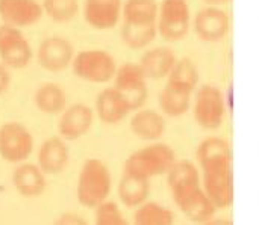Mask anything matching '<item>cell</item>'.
<instances>
[{"label":"cell","instance_id":"1","mask_svg":"<svg viewBox=\"0 0 259 225\" xmlns=\"http://www.w3.org/2000/svg\"><path fill=\"white\" fill-rule=\"evenodd\" d=\"M197 160L202 170L203 189L217 209L234 203V174L229 144L217 136L206 138L197 147Z\"/></svg>","mask_w":259,"mask_h":225},{"label":"cell","instance_id":"2","mask_svg":"<svg viewBox=\"0 0 259 225\" xmlns=\"http://www.w3.org/2000/svg\"><path fill=\"white\" fill-rule=\"evenodd\" d=\"M171 197L181 212L196 224H205L214 218L215 206L200 185L199 170L193 162L176 160L167 173Z\"/></svg>","mask_w":259,"mask_h":225},{"label":"cell","instance_id":"3","mask_svg":"<svg viewBox=\"0 0 259 225\" xmlns=\"http://www.w3.org/2000/svg\"><path fill=\"white\" fill-rule=\"evenodd\" d=\"M156 0H126L121 15V39L131 48H144L158 33Z\"/></svg>","mask_w":259,"mask_h":225},{"label":"cell","instance_id":"4","mask_svg":"<svg viewBox=\"0 0 259 225\" xmlns=\"http://www.w3.org/2000/svg\"><path fill=\"white\" fill-rule=\"evenodd\" d=\"M112 188L109 168L100 159H88L83 162L77 179V201L80 206L96 209L103 204Z\"/></svg>","mask_w":259,"mask_h":225},{"label":"cell","instance_id":"5","mask_svg":"<svg viewBox=\"0 0 259 225\" xmlns=\"http://www.w3.org/2000/svg\"><path fill=\"white\" fill-rule=\"evenodd\" d=\"M176 163V154L167 144L156 142L132 153L124 162V173L150 180L167 174Z\"/></svg>","mask_w":259,"mask_h":225},{"label":"cell","instance_id":"6","mask_svg":"<svg viewBox=\"0 0 259 225\" xmlns=\"http://www.w3.org/2000/svg\"><path fill=\"white\" fill-rule=\"evenodd\" d=\"M71 68L73 73L85 82L106 83L114 79L118 65L109 51L102 48H87L74 54Z\"/></svg>","mask_w":259,"mask_h":225},{"label":"cell","instance_id":"7","mask_svg":"<svg viewBox=\"0 0 259 225\" xmlns=\"http://www.w3.org/2000/svg\"><path fill=\"white\" fill-rule=\"evenodd\" d=\"M193 112L196 123L206 130L219 129L226 118V100L220 88L205 83L196 89Z\"/></svg>","mask_w":259,"mask_h":225},{"label":"cell","instance_id":"8","mask_svg":"<svg viewBox=\"0 0 259 225\" xmlns=\"http://www.w3.org/2000/svg\"><path fill=\"white\" fill-rule=\"evenodd\" d=\"M33 151V138L29 129L17 121L0 127V157L8 163H23Z\"/></svg>","mask_w":259,"mask_h":225},{"label":"cell","instance_id":"9","mask_svg":"<svg viewBox=\"0 0 259 225\" xmlns=\"http://www.w3.org/2000/svg\"><path fill=\"white\" fill-rule=\"evenodd\" d=\"M33 58V50L21 29L0 24V62L9 70L26 68Z\"/></svg>","mask_w":259,"mask_h":225},{"label":"cell","instance_id":"10","mask_svg":"<svg viewBox=\"0 0 259 225\" xmlns=\"http://www.w3.org/2000/svg\"><path fill=\"white\" fill-rule=\"evenodd\" d=\"M191 23L190 6L187 0H162L158 11V33L165 41H179Z\"/></svg>","mask_w":259,"mask_h":225},{"label":"cell","instance_id":"11","mask_svg":"<svg viewBox=\"0 0 259 225\" xmlns=\"http://www.w3.org/2000/svg\"><path fill=\"white\" fill-rule=\"evenodd\" d=\"M114 88L126 97L132 110L141 109L147 101V77L137 62H124L117 68L114 76Z\"/></svg>","mask_w":259,"mask_h":225},{"label":"cell","instance_id":"12","mask_svg":"<svg viewBox=\"0 0 259 225\" xmlns=\"http://www.w3.org/2000/svg\"><path fill=\"white\" fill-rule=\"evenodd\" d=\"M35 54L42 70L50 73H59L71 67L76 51L73 44L67 38L52 35L39 42Z\"/></svg>","mask_w":259,"mask_h":225},{"label":"cell","instance_id":"13","mask_svg":"<svg viewBox=\"0 0 259 225\" xmlns=\"http://www.w3.org/2000/svg\"><path fill=\"white\" fill-rule=\"evenodd\" d=\"M193 29L200 39L206 42H217L228 35L231 20L228 12L220 6H206L194 15Z\"/></svg>","mask_w":259,"mask_h":225},{"label":"cell","instance_id":"14","mask_svg":"<svg viewBox=\"0 0 259 225\" xmlns=\"http://www.w3.org/2000/svg\"><path fill=\"white\" fill-rule=\"evenodd\" d=\"M94 121V110L85 103H73L59 117V136L65 141H76L87 135Z\"/></svg>","mask_w":259,"mask_h":225},{"label":"cell","instance_id":"15","mask_svg":"<svg viewBox=\"0 0 259 225\" xmlns=\"http://www.w3.org/2000/svg\"><path fill=\"white\" fill-rule=\"evenodd\" d=\"M42 15V5L38 0H0L2 21L17 29L38 23Z\"/></svg>","mask_w":259,"mask_h":225},{"label":"cell","instance_id":"16","mask_svg":"<svg viewBox=\"0 0 259 225\" xmlns=\"http://www.w3.org/2000/svg\"><path fill=\"white\" fill-rule=\"evenodd\" d=\"M123 0H85L83 18L97 30L112 29L123 15Z\"/></svg>","mask_w":259,"mask_h":225},{"label":"cell","instance_id":"17","mask_svg":"<svg viewBox=\"0 0 259 225\" xmlns=\"http://www.w3.org/2000/svg\"><path fill=\"white\" fill-rule=\"evenodd\" d=\"M70 162V150L64 138L52 136L38 150V166L47 176L61 174Z\"/></svg>","mask_w":259,"mask_h":225},{"label":"cell","instance_id":"18","mask_svg":"<svg viewBox=\"0 0 259 225\" xmlns=\"http://www.w3.org/2000/svg\"><path fill=\"white\" fill-rule=\"evenodd\" d=\"M132 112L126 97L114 86L105 88L96 98V114L105 124H117Z\"/></svg>","mask_w":259,"mask_h":225},{"label":"cell","instance_id":"19","mask_svg":"<svg viewBox=\"0 0 259 225\" xmlns=\"http://www.w3.org/2000/svg\"><path fill=\"white\" fill-rule=\"evenodd\" d=\"M12 185L15 191L26 198H36L46 192V174L35 163L23 162L12 173Z\"/></svg>","mask_w":259,"mask_h":225},{"label":"cell","instance_id":"20","mask_svg":"<svg viewBox=\"0 0 259 225\" xmlns=\"http://www.w3.org/2000/svg\"><path fill=\"white\" fill-rule=\"evenodd\" d=\"M176 62H178V58L175 51L165 45H159V47L146 50L138 64L144 76L147 77V80L149 79L159 80V79L168 77Z\"/></svg>","mask_w":259,"mask_h":225},{"label":"cell","instance_id":"21","mask_svg":"<svg viewBox=\"0 0 259 225\" xmlns=\"http://www.w3.org/2000/svg\"><path fill=\"white\" fill-rule=\"evenodd\" d=\"M165 118L155 109H138L131 118V130L144 141H156L165 133Z\"/></svg>","mask_w":259,"mask_h":225},{"label":"cell","instance_id":"22","mask_svg":"<svg viewBox=\"0 0 259 225\" xmlns=\"http://www.w3.org/2000/svg\"><path fill=\"white\" fill-rule=\"evenodd\" d=\"M33 103L36 109L47 115L62 114L67 107V94L59 83L46 82L39 85L33 94Z\"/></svg>","mask_w":259,"mask_h":225},{"label":"cell","instance_id":"23","mask_svg":"<svg viewBox=\"0 0 259 225\" xmlns=\"http://www.w3.org/2000/svg\"><path fill=\"white\" fill-rule=\"evenodd\" d=\"M199 70L197 65L193 59L190 58H181L178 59L176 65L173 67L171 73L167 77V86L187 92V94H194L199 85Z\"/></svg>","mask_w":259,"mask_h":225},{"label":"cell","instance_id":"24","mask_svg":"<svg viewBox=\"0 0 259 225\" xmlns=\"http://www.w3.org/2000/svg\"><path fill=\"white\" fill-rule=\"evenodd\" d=\"M150 194L149 180L131 174H123L118 183V198L126 207H140L144 204Z\"/></svg>","mask_w":259,"mask_h":225},{"label":"cell","instance_id":"25","mask_svg":"<svg viewBox=\"0 0 259 225\" xmlns=\"http://www.w3.org/2000/svg\"><path fill=\"white\" fill-rule=\"evenodd\" d=\"M159 107L161 110L173 118L182 117L184 114H187V110L191 106V94L173 89L170 86H164L161 94H159Z\"/></svg>","mask_w":259,"mask_h":225},{"label":"cell","instance_id":"26","mask_svg":"<svg viewBox=\"0 0 259 225\" xmlns=\"http://www.w3.org/2000/svg\"><path fill=\"white\" fill-rule=\"evenodd\" d=\"M175 215L170 209L158 204V203H144L141 204L135 215H134V225H173Z\"/></svg>","mask_w":259,"mask_h":225},{"label":"cell","instance_id":"27","mask_svg":"<svg viewBox=\"0 0 259 225\" xmlns=\"http://www.w3.org/2000/svg\"><path fill=\"white\" fill-rule=\"evenodd\" d=\"M42 11L56 23H68L79 14V0H42Z\"/></svg>","mask_w":259,"mask_h":225},{"label":"cell","instance_id":"28","mask_svg":"<svg viewBox=\"0 0 259 225\" xmlns=\"http://www.w3.org/2000/svg\"><path fill=\"white\" fill-rule=\"evenodd\" d=\"M94 225H129L120 207L112 201H105L96 207Z\"/></svg>","mask_w":259,"mask_h":225},{"label":"cell","instance_id":"29","mask_svg":"<svg viewBox=\"0 0 259 225\" xmlns=\"http://www.w3.org/2000/svg\"><path fill=\"white\" fill-rule=\"evenodd\" d=\"M53 225H90V224H88V221H87L85 218H82V216H79V215H76V213H70V212H67V213L59 215V216L55 219Z\"/></svg>","mask_w":259,"mask_h":225},{"label":"cell","instance_id":"30","mask_svg":"<svg viewBox=\"0 0 259 225\" xmlns=\"http://www.w3.org/2000/svg\"><path fill=\"white\" fill-rule=\"evenodd\" d=\"M12 82V77H11V70L3 64L0 62V95L5 94L9 88Z\"/></svg>","mask_w":259,"mask_h":225},{"label":"cell","instance_id":"31","mask_svg":"<svg viewBox=\"0 0 259 225\" xmlns=\"http://www.w3.org/2000/svg\"><path fill=\"white\" fill-rule=\"evenodd\" d=\"M203 225H232V222L226 218H211Z\"/></svg>","mask_w":259,"mask_h":225},{"label":"cell","instance_id":"32","mask_svg":"<svg viewBox=\"0 0 259 225\" xmlns=\"http://www.w3.org/2000/svg\"><path fill=\"white\" fill-rule=\"evenodd\" d=\"M209 6H220V5H225L228 3L229 0H205Z\"/></svg>","mask_w":259,"mask_h":225}]
</instances>
